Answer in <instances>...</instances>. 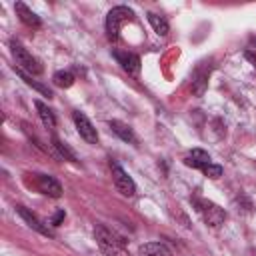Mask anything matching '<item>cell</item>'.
Listing matches in <instances>:
<instances>
[{
  "instance_id": "obj_7",
  "label": "cell",
  "mask_w": 256,
  "mask_h": 256,
  "mask_svg": "<svg viewBox=\"0 0 256 256\" xmlns=\"http://www.w3.org/2000/svg\"><path fill=\"white\" fill-rule=\"evenodd\" d=\"M112 54H114V58L118 60V64L122 66L124 72H128L130 76H138V74H140V58H138L134 52H128V50H114Z\"/></svg>"
},
{
  "instance_id": "obj_3",
  "label": "cell",
  "mask_w": 256,
  "mask_h": 256,
  "mask_svg": "<svg viewBox=\"0 0 256 256\" xmlns=\"http://www.w3.org/2000/svg\"><path fill=\"white\" fill-rule=\"evenodd\" d=\"M192 204H194L196 212L202 216V220H204L208 226H212V228L220 226V224L226 220V212H224V208H220L218 204H214V202H210V200H204V198H192Z\"/></svg>"
},
{
  "instance_id": "obj_12",
  "label": "cell",
  "mask_w": 256,
  "mask_h": 256,
  "mask_svg": "<svg viewBox=\"0 0 256 256\" xmlns=\"http://www.w3.org/2000/svg\"><path fill=\"white\" fill-rule=\"evenodd\" d=\"M138 250L142 256H172V250L162 242H146Z\"/></svg>"
},
{
  "instance_id": "obj_15",
  "label": "cell",
  "mask_w": 256,
  "mask_h": 256,
  "mask_svg": "<svg viewBox=\"0 0 256 256\" xmlns=\"http://www.w3.org/2000/svg\"><path fill=\"white\" fill-rule=\"evenodd\" d=\"M34 106H36V110H38V116H40L42 124H44L48 130H54V128H56V116H54V112H52L44 102H40V100H36Z\"/></svg>"
},
{
  "instance_id": "obj_17",
  "label": "cell",
  "mask_w": 256,
  "mask_h": 256,
  "mask_svg": "<svg viewBox=\"0 0 256 256\" xmlns=\"http://www.w3.org/2000/svg\"><path fill=\"white\" fill-rule=\"evenodd\" d=\"M50 142H52V148L56 150V156H58V158H62V160H70V162H78L76 156H74V152H72L62 140H58L56 136H52Z\"/></svg>"
},
{
  "instance_id": "obj_20",
  "label": "cell",
  "mask_w": 256,
  "mask_h": 256,
  "mask_svg": "<svg viewBox=\"0 0 256 256\" xmlns=\"http://www.w3.org/2000/svg\"><path fill=\"white\" fill-rule=\"evenodd\" d=\"M64 216H66V212H64V210H58V212H56V214L52 216L50 224H52V226H58V224H60V222L64 220Z\"/></svg>"
},
{
  "instance_id": "obj_2",
  "label": "cell",
  "mask_w": 256,
  "mask_h": 256,
  "mask_svg": "<svg viewBox=\"0 0 256 256\" xmlns=\"http://www.w3.org/2000/svg\"><path fill=\"white\" fill-rule=\"evenodd\" d=\"M134 18V12L128 6H114L106 16V36L110 42H116L120 36V28L124 22H130Z\"/></svg>"
},
{
  "instance_id": "obj_19",
  "label": "cell",
  "mask_w": 256,
  "mask_h": 256,
  "mask_svg": "<svg viewBox=\"0 0 256 256\" xmlns=\"http://www.w3.org/2000/svg\"><path fill=\"white\" fill-rule=\"evenodd\" d=\"M202 174L208 176V178H212V180H216V178L222 176V166H218V164H208V166L202 168Z\"/></svg>"
},
{
  "instance_id": "obj_6",
  "label": "cell",
  "mask_w": 256,
  "mask_h": 256,
  "mask_svg": "<svg viewBox=\"0 0 256 256\" xmlns=\"http://www.w3.org/2000/svg\"><path fill=\"white\" fill-rule=\"evenodd\" d=\"M32 176H34L32 180H34V186H36L38 192H42L50 198H60L62 196V186L54 176H50V174H32Z\"/></svg>"
},
{
  "instance_id": "obj_13",
  "label": "cell",
  "mask_w": 256,
  "mask_h": 256,
  "mask_svg": "<svg viewBox=\"0 0 256 256\" xmlns=\"http://www.w3.org/2000/svg\"><path fill=\"white\" fill-rule=\"evenodd\" d=\"M14 72H16V74H18V76L24 80V84H26V86L34 88V90H36V92H40L42 96H48V98H52V90H50L48 86H44V84L36 82V80H34V78H32L28 72H24V70H22V68H18V66H14Z\"/></svg>"
},
{
  "instance_id": "obj_8",
  "label": "cell",
  "mask_w": 256,
  "mask_h": 256,
  "mask_svg": "<svg viewBox=\"0 0 256 256\" xmlns=\"http://www.w3.org/2000/svg\"><path fill=\"white\" fill-rule=\"evenodd\" d=\"M16 212H18V214H20V218H22V220L32 228V230H36L38 234H42V236H54V232H52L48 226H44V224L40 222V218H38L36 214H32L26 206L18 204V206H16Z\"/></svg>"
},
{
  "instance_id": "obj_21",
  "label": "cell",
  "mask_w": 256,
  "mask_h": 256,
  "mask_svg": "<svg viewBox=\"0 0 256 256\" xmlns=\"http://www.w3.org/2000/svg\"><path fill=\"white\" fill-rule=\"evenodd\" d=\"M244 56H246V60L256 68V54H254V52H250V50H246V52H244Z\"/></svg>"
},
{
  "instance_id": "obj_14",
  "label": "cell",
  "mask_w": 256,
  "mask_h": 256,
  "mask_svg": "<svg viewBox=\"0 0 256 256\" xmlns=\"http://www.w3.org/2000/svg\"><path fill=\"white\" fill-rule=\"evenodd\" d=\"M110 128H112V132H114L116 136H120L124 142L136 144V136H134V132H132V128H130L128 124H124V122H120V120H110Z\"/></svg>"
},
{
  "instance_id": "obj_10",
  "label": "cell",
  "mask_w": 256,
  "mask_h": 256,
  "mask_svg": "<svg viewBox=\"0 0 256 256\" xmlns=\"http://www.w3.org/2000/svg\"><path fill=\"white\" fill-rule=\"evenodd\" d=\"M208 76H210V66H198L192 74V92L196 96H202L208 88Z\"/></svg>"
},
{
  "instance_id": "obj_18",
  "label": "cell",
  "mask_w": 256,
  "mask_h": 256,
  "mask_svg": "<svg viewBox=\"0 0 256 256\" xmlns=\"http://www.w3.org/2000/svg\"><path fill=\"white\" fill-rule=\"evenodd\" d=\"M52 82H54L58 88H70V86L74 84V74H72L70 70H58V72H54Z\"/></svg>"
},
{
  "instance_id": "obj_1",
  "label": "cell",
  "mask_w": 256,
  "mask_h": 256,
  "mask_svg": "<svg viewBox=\"0 0 256 256\" xmlns=\"http://www.w3.org/2000/svg\"><path fill=\"white\" fill-rule=\"evenodd\" d=\"M10 52H12V58H14V62L18 64V68H22L24 72H28L30 76H38V74H42V64H40V60L38 58H34L20 42H16V40H10Z\"/></svg>"
},
{
  "instance_id": "obj_5",
  "label": "cell",
  "mask_w": 256,
  "mask_h": 256,
  "mask_svg": "<svg viewBox=\"0 0 256 256\" xmlns=\"http://www.w3.org/2000/svg\"><path fill=\"white\" fill-rule=\"evenodd\" d=\"M72 120H74L76 130H78V134H80V138H82L84 142H88V144H98V132H96V128L92 126V122L88 120L86 114H82L80 110H74V112H72Z\"/></svg>"
},
{
  "instance_id": "obj_16",
  "label": "cell",
  "mask_w": 256,
  "mask_h": 256,
  "mask_svg": "<svg viewBox=\"0 0 256 256\" xmlns=\"http://www.w3.org/2000/svg\"><path fill=\"white\" fill-rule=\"evenodd\" d=\"M146 16H148V22L152 24V28H154V32H156L158 36H166V34H168L170 26H168V20H166L164 16L154 14V12H148Z\"/></svg>"
},
{
  "instance_id": "obj_4",
  "label": "cell",
  "mask_w": 256,
  "mask_h": 256,
  "mask_svg": "<svg viewBox=\"0 0 256 256\" xmlns=\"http://www.w3.org/2000/svg\"><path fill=\"white\" fill-rule=\"evenodd\" d=\"M110 170H112V180H114L116 190H118L122 196H126V198L134 196V194H136V184H134V180L128 176V172H126L118 162H110Z\"/></svg>"
},
{
  "instance_id": "obj_9",
  "label": "cell",
  "mask_w": 256,
  "mask_h": 256,
  "mask_svg": "<svg viewBox=\"0 0 256 256\" xmlns=\"http://www.w3.org/2000/svg\"><path fill=\"white\" fill-rule=\"evenodd\" d=\"M14 10H16V16L20 18L22 24H26L28 28H40L42 26V20L36 12H32L24 2H16L14 4Z\"/></svg>"
},
{
  "instance_id": "obj_11",
  "label": "cell",
  "mask_w": 256,
  "mask_h": 256,
  "mask_svg": "<svg viewBox=\"0 0 256 256\" xmlns=\"http://www.w3.org/2000/svg\"><path fill=\"white\" fill-rule=\"evenodd\" d=\"M184 164L202 170L204 166H208V164H212V162H210V154H208L206 150H202V148H194V150H190V152L184 156Z\"/></svg>"
}]
</instances>
